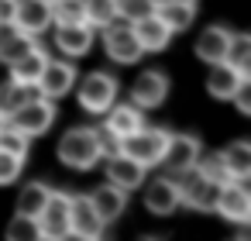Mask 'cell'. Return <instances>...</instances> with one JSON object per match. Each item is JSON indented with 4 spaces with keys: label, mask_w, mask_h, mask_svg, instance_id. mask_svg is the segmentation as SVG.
Segmentation results:
<instances>
[{
    "label": "cell",
    "mask_w": 251,
    "mask_h": 241,
    "mask_svg": "<svg viewBox=\"0 0 251 241\" xmlns=\"http://www.w3.org/2000/svg\"><path fill=\"white\" fill-rule=\"evenodd\" d=\"M100 159L103 155H100V145H97V131L93 128H73V131L62 134V141H59V162L62 165L86 172Z\"/></svg>",
    "instance_id": "1"
},
{
    "label": "cell",
    "mask_w": 251,
    "mask_h": 241,
    "mask_svg": "<svg viewBox=\"0 0 251 241\" xmlns=\"http://www.w3.org/2000/svg\"><path fill=\"white\" fill-rule=\"evenodd\" d=\"M176 186H179V203H186L193 210H213L217 193H220V183L206 179L196 165L176 172Z\"/></svg>",
    "instance_id": "2"
},
{
    "label": "cell",
    "mask_w": 251,
    "mask_h": 241,
    "mask_svg": "<svg viewBox=\"0 0 251 241\" xmlns=\"http://www.w3.org/2000/svg\"><path fill=\"white\" fill-rule=\"evenodd\" d=\"M76 97L86 114H103L117 100V80L110 73H90L86 80H76Z\"/></svg>",
    "instance_id": "3"
},
{
    "label": "cell",
    "mask_w": 251,
    "mask_h": 241,
    "mask_svg": "<svg viewBox=\"0 0 251 241\" xmlns=\"http://www.w3.org/2000/svg\"><path fill=\"white\" fill-rule=\"evenodd\" d=\"M165 141H169V131H162V128H145V124H141L134 134L121 138V152L131 155V159H138L145 169H151V165H158V159H162V152H165Z\"/></svg>",
    "instance_id": "4"
},
{
    "label": "cell",
    "mask_w": 251,
    "mask_h": 241,
    "mask_svg": "<svg viewBox=\"0 0 251 241\" xmlns=\"http://www.w3.org/2000/svg\"><path fill=\"white\" fill-rule=\"evenodd\" d=\"M103 52H107L114 62H121V66H134V62L145 55L141 42H138L134 31H131V25L121 21V18H114V21L103 28Z\"/></svg>",
    "instance_id": "5"
},
{
    "label": "cell",
    "mask_w": 251,
    "mask_h": 241,
    "mask_svg": "<svg viewBox=\"0 0 251 241\" xmlns=\"http://www.w3.org/2000/svg\"><path fill=\"white\" fill-rule=\"evenodd\" d=\"M7 121H11L14 128H21L28 138H38V134H45V131L52 128V121H55V107H52L49 97H35V100H28L25 107H18Z\"/></svg>",
    "instance_id": "6"
},
{
    "label": "cell",
    "mask_w": 251,
    "mask_h": 241,
    "mask_svg": "<svg viewBox=\"0 0 251 241\" xmlns=\"http://www.w3.org/2000/svg\"><path fill=\"white\" fill-rule=\"evenodd\" d=\"M213 210L224 220H230V224H248L251 220V193L244 189V183L227 179V183H220V193H217Z\"/></svg>",
    "instance_id": "7"
},
{
    "label": "cell",
    "mask_w": 251,
    "mask_h": 241,
    "mask_svg": "<svg viewBox=\"0 0 251 241\" xmlns=\"http://www.w3.org/2000/svg\"><path fill=\"white\" fill-rule=\"evenodd\" d=\"M103 231H107V224L93 210L90 196H69V238L97 241V238H103Z\"/></svg>",
    "instance_id": "8"
},
{
    "label": "cell",
    "mask_w": 251,
    "mask_h": 241,
    "mask_svg": "<svg viewBox=\"0 0 251 241\" xmlns=\"http://www.w3.org/2000/svg\"><path fill=\"white\" fill-rule=\"evenodd\" d=\"M76 66L73 62H59V59H49L45 62V69H42V76L35 80V86H38V93L42 97H49V100H62L73 86H76Z\"/></svg>",
    "instance_id": "9"
},
{
    "label": "cell",
    "mask_w": 251,
    "mask_h": 241,
    "mask_svg": "<svg viewBox=\"0 0 251 241\" xmlns=\"http://www.w3.org/2000/svg\"><path fill=\"white\" fill-rule=\"evenodd\" d=\"M200 152H203V145H200V138H196V134H169V141H165V152H162L158 165H165V169L176 176V172H182V169L196 165Z\"/></svg>",
    "instance_id": "10"
},
{
    "label": "cell",
    "mask_w": 251,
    "mask_h": 241,
    "mask_svg": "<svg viewBox=\"0 0 251 241\" xmlns=\"http://www.w3.org/2000/svg\"><path fill=\"white\" fill-rule=\"evenodd\" d=\"M11 25L28 38H38L42 31L52 28V4H45V0H18Z\"/></svg>",
    "instance_id": "11"
},
{
    "label": "cell",
    "mask_w": 251,
    "mask_h": 241,
    "mask_svg": "<svg viewBox=\"0 0 251 241\" xmlns=\"http://www.w3.org/2000/svg\"><path fill=\"white\" fill-rule=\"evenodd\" d=\"M38 227H42V238H52V241L69 238V193H55V189L49 193V203L38 214Z\"/></svg>",
    "instance_id": "12"
},
{
    "label": "cell",
    "mask_w": 251,
    "mask_h": 241,
    "mask_svg": "<svg viewBox=\"0 0 251 241\" xmlns=\"http://www.w3.org/2000/svg\"><path fill=\"white\" fill-rule=\"evenodd\" d=\"M165 97H169V76L158 73V69H145V73L134 80V86H131V104L141 107V110L158 107Z\"/></svg>",
    "instance_id": "13"
},
{
    "label": "cell",
    "mask_w": 251,
    "mask_h": 241,
    "mask_svg": "<svg viewBox=\"0 0 251 241\" xmlns=\"http://www.w3.org/2000/svg\"><path fill=\"white\" fill-rule=\"evenodd\" d=\"M107 183H114V186H121V189H138L141 183H145V165L138 162V159H131V155H124V152H114V155H107Z\"/></svg>",
    "instance_id": "14"
},
{
    "label": "cell",
    "mask_w": 251,
    "mask_h": 241,
    "mask_svg": "<svg viewBox=\"0 0 251 241\" xmlns=\"http://www.w3.org/2000/svg\"><path fill=\"white\" fill-rule=\"evenodd\" d=\"M145 207H148L155 217H169V214L179 207V186H176V176H158V179L145 183Z\"/></svg>",
    "instance_id": "15"
},
{
    "label": "cell",
    "mask_w": 251,
    "mask_h": 241,
    "mask_svg": "<svg viewBox=\"0 0 251 241\" xmlns=\"http://www.w3.org/2000/svg\"><path fill=\"white\" fill-rule=\"evenodd\" d=\"M55 49L66 52L69 59H79L93 49V28L86 21H76V25H55Z\"/></svg>",
    "instance_id": "16"
},
{
    "label": "cell",
    "mask_w": 251,
    "mask_h": 241,
    "mask_svg": "<svg viewBox=\"0 0 251 241\" xmlns=\"http://www.w3.org/2000/svg\"><path fill=\"white\" fill-rule=\"evenodd\" d=\"M131 31H134V38L141 42V49L145 52H162L169 42H172V31H169V25L151 11V14H145V18H138V21H131Z\"/></svg>",
    "instance_id": "17"
},
{
    "label": "cell",
    "mask_w": 251,
    "mask_h": 241,
    "mask_svg": "<svg viewBox=\"0 0 251 241\" xmlns=\"http://www.w3.org/2000/svg\"><path fill=\"white\" fill-rule=\"evenodd\" d=\"M90 203H93V210L100 214L103 224H114V220L127 210V189H121V186H114V183H103V186H97V189L90 193Z\"/></svg>",
    "instance_id": "18"
},
{
    "label": "cell",
    "mask_w": 251,
    "mask_h": 241,
    "mask_svg": "<svg viewBox=\"0 0 251 241\" xmlns=\"http://www.w3.org/2000/svg\"><path fill=\"white\" fill-rule=\"evenodd\" d=\"M251 73H241L234 69L230 62H213L210 73H206V93L217 97V100H230V93L241 86V80H248Z\"/></svg>",
    "instance_id": "19"
},
{
    "label": "cell",
    "mask_w": 251,
    "mask_h": 241,
    "mask_svg": "<svg viewBox=\"0 0 251 241\" xmlns=\"http://www.w3.org/2000/svg\"><path fill=\"white\" fill-rule=\"evenodd\" d=\"M230 28H224V25H210L200 38H196V55L206 62V66H213V62H224V55H227V45H230Z\"/></svg>",
    "instance_id": "20"
},
{
    "label": "cell",
    "mask_w": 251,
    "mask_h": 241,
    "mask_svg": "<svg viewBox=\"0 0 251 241\" xmlns=\"http://www.w3.org/2000/svg\"><path fill=\"white\" fill-rule=\"evenodd\" d=\"M107 121H103V128L114 134V138H127V134H134L145 121H141V107H134V104H110L107 110Z\"/></svg>",
    "instance_id": "21"
},
{
    "label": "cell",
    "mask_w": 251,
    "mask_h": 241,
    "mask_svg": "<svg viewBox=\"0 0 251 241\" xmlns=\"http://www.w3.org/2000/svg\"><path fill=\"white\" fill-rule=\"evenodd\" d=\"M45 62H49V55H45L38 45H31L25 55H18L14 62H7V76L18 80V83H35V80L42 76Z\"/></svg>",
    "instance_id": "22"
},
{
    "label": "cell",
    "mask_w": 251,
    "mask_h": 241,
    "mask_svg": "<svg viewBox=\"0 0 251 241\" xmlns=\"http://www.w3.org/2000/svg\"><path fill=\"white\" fill-rule=\"evenodd\" d=\"M155 14L169 25V31H186L193 21H196V4H189V0H165V4L155 7Z\"/></svg>",
    "instance_id": "23"
},
{
    "label": "cell",
    "mask_w": 251,
    "mask_h": 241,
    "mask_svg": "<svg viewBox=\"0 0 251 241\" xmlns=\"http://www.w3.org/2000/svg\"><path fill=\"white\" fill-rule=\"evenodd\" d=\"M220 162H224V169H227L230 179L244 183V179L251 176V145H248V141H230V145L220 152Z\"/></svg>",
    "instance_id": "24"
},
{
    "label": "cell",
    "mask_w": 251,
    "mask_h": 241,
    "mask_svg": "<svg viewBox=\"0 0 251 241\" xmlns=\"http://www.w3.org/2000/svg\"><path fill=\"white\" fill-rule=\"evenodd\" d=\"M35 97H42L35 83H18V80H7L4 86H0V114L11 117L18 107H25V104H28V100H35Z\"/></svg>",
    "instance_id": "25"
},
{
    "label": "cell",
    "mask_w": 251,
    "mask_h": 241,
    "mask_svg": "<svg viewBox=\"0 0 251 241\" xmlns=\"http://www.w3.org/2000/svg\"><path fill=\"white\" fill-rule=\"evenodd\" d=\"M49 193H52V189H49L45 183H25L21 193H18V214L38 220V214H42L45 203H49Z\"/></svg>",
    "instance_id": "26"
},
{
    "label": "cell",
    "mask_w": 251,
    "mask_h": 241,
    "mask_svg": "<svg viewBox=\"0 0 251 241\" xmlns=\"http://www.w3.org/2000/svg\"><path fill=\"white\" fill-rule=\"evenodd\" d=\"M224 62H230L241 73H251V35H230V45H227Z\"/></svg>",
    "instance_id": "27"
},
{
    "label": "cell",
    "mask_w": 251,
    "mask_h": 241,
    "mask_svg": "<svg viewBox=\"0 0 251 241\" xmlns=\"http://www.w3.org/2000/svg\"><path fill=\"white\" fill-rule=\"evenodd\" d=\"M28 145H31V138H28L21 128H14L11 121L0 128V152H7V155H14V159H25V155H28Z\"/></svg>",
    "instance_id": "28"
},
{
    "label": "cell",
    "mask_w": 251,
    "mask_h": 241,
    "mask_svg": "<svg viewBox=\"0 0 251 241\" xmlns=\"http://www.w3.org/2000/svg\"><path fill=\"white\" fill-rule=\"evenodd\" d=\"M86 21V0H52V25Z\"/></svg>",
    "instance_id": "29"
},
{
    "label": "cell",
    "mask_w": 251,
    "mask_h": 241,
    "mask_svg": "<svg viewBox=\"0 0 251 241\" xmlns=\"http://www.w3.org/2000/svg\"><path fill=\"white\" fill-rule=\"evenodd\" d=\"M117 18V0H86V25L90 28H107Z\"/></svg>",
    "instance_id": "30"
},
{
    "label": "cell",
    "mask_w": 251,
    "mask_h": 241,
    "mask_svg": "<svg viewBox=\"0 0 251 241\" xmlns=\"http://www.w3.org/2000/svg\"><path fill=\"white\" fill-rule=\"evenodd\" d=\"M4 234H7L11 241H31V238H42V227H38V220H35V217H25V214H14Z\"/></svg>",
    "instance_id": "31"
},
{
    "label": "cell",
    "mask_w": 251,
    "mask_h": 241,
    "mask_svg": "<svg viewBox=\"0 0 251 241\" xmlns=\"http://www.w3.org/2000/svg\"><path fill=\"white\" fill-rule=\"evenodd\" d=\"M155 11V4L151 0H117V18L121 21H138V18H145V14H151Z\"/></svg>",
    "instance_id": "32"
},
{
    "label": "cell",
    "mask_w": 251,
    "mask_h": 241,
    "mask_svg": "<svg viewBox=\"0 0 251 241\" xmlns=\"http://www.w3.org/2000/svg\"><path fill=\"white\" fill-rule=\"evenodd\" d=\"M196 169H200L206 179H213V183H227V179H230V176H227V169H224V162H220V155H203V152H200Z\"/></svg>",
    "instance_id": "33"
},
{
    "label": "cell",
    "mask_w": 251,
    "mask_h": 241,
    "mask_svg": "<svg viewBox=\"0 0 251 241\" xmlns=\"http://www.w3.org/2000/svg\"><path fill=\"white\" fill-rule=\"evenodd\" d=\"M21 165H25V159H14V155H7V152H0V186L14 183V179L21 176Z\"/></svg>",
    "instance_id": "34"
},
{
    "label": "cell",
    "mask_w": 251,
    "mask_h": 241,
    "mask_svg": "<svg viewBox=\"0 0 251 241\" xmlns=\"http://www.w3.org/2000/svg\"><path fill=\"white\" fill-rule=\"evenodd\" d=\"M230 100H234V107H237V114H251V76L248 80H241V86L230 93Z\"/></svg>",
    "instance_id": "35"
},
{
    "label": "cell",
    "mask_w": 251,
    "mask_h": 241,
    "mask_svg": "<svg viewBox=\"0 0 251 241\" xmlns=\"http://www.w3.org/2000/svg\"><path fill=\"white\" fill-rule=\"evenodd\" d=\"M97 131V145H100V155L107 159V155H114V152H121V138H114L107 128H93Z\"/></svg>",
    "instance_id": "36"
},
{
    "label": "cell",
    "mask_w": 251,
    "mask_h": 241,
    "mask_svg": "<svg viewBox=\"0 0 251 241\" xmlns=\"http://www.w3.org/2000/svg\"><path fill=\"white\" fill-rule=\"evenodd\" d=\"M14 7H18V0H0V25L14 21Z\"/></svg>",
    "instance_id": "37"
},
{
    "label": "cell",
    "mask_w": 251,
    "mask_h": 241,
    "mask_svg": "<svg viewBox=\"0 0 251 241\" xmlns=\"http://www.w3.org/2000/svg\"><path fill=\"white\" fill-rule=\"evenodd\" d=\"M4 124H7V117H4V114H0V128H4Z\"/></svg>",
    "instance_id": "38"
},
{
    "label": "cell",
    "mask_w": 251,
    "mask_h": 241,
    "mask_svg": "<svg viewBox=\"0 0 251 241\" xmlns=\"http://www.w3.org/2000/svg\"><path fill=\"white\" fill-rule=\"evenodd\" d=\"M151 4H155V7H158V4H165V0H151Z\"/></svg>",
    "instance_id": "39"
},
{
    "label": "cell",
    "mask_w": 251,
    "mask_h": 241,
    "mask_svg": "<svg viewBox=\"0 0 251 241\" xmlns=\"http://www.w3.org/2000/svg\"><path fill=\"white\" fill-rule=\"evenodd\" d=\"M189 4H196V0H189Z\"/></svg>",
    "instance_id": "40"
},
{
    "label": "cell",
    "mask_w": 251,
    "mask_h": 241,
    "mask_svg": "<svg viewBox=\"0 0 251 241\" xmlns=\"http://www.w3.org/2000/svg\"><path fill=\"white\" fill-rule=\"evenodd\" d=\"M45 4H52V0H45Z\"/></svg>",
    "instance_id": "41"
}]
</instances>
